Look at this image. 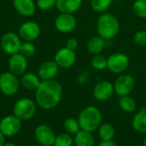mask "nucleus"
Masks as SVG:
<instances>
[{
  "label": "nucleus",
  "mask_w": 146,
  "mask_h": 146,
  "mask_svg": "<svg viewBox=\"0 0 146 146\" xmlns=\"http://www.w3.org/2000/svg\"><path fill=\"white\" fill-rule=\"evenodd\" d=\"M99 146H117V145L113 140H108V141H102L99 144Z\"/></svg>",
  "instance_id": "34"
},
{
  "label": "nucleus",
  "mask_w": 146,
  "mask_h": 146,
  "mask_svg": "<svg viewBox=\"0 0 146 146\" xmlns=\"http://www.w3.org/2000/svg\"><path fill=\"white\" fill-rule=\"evenodd\" d=\"M134 41L138 45L145 46L146 45V31L141 30L138 31L134 34Z\"/></svg>",
  "instance_id": "32"
},
{
  "label": "nucleus",
  "mask_w": 146,
  "mask_h": 146,
  "mask_svg": "<svg viewBox=\"0 0 146 146\" xmlns=\"http://www.w3.org/2000/svg\"><path fill=\"white\" fill-rule=\"evenodd\" d=\"M129 65L128 56L121 52L114 53L108 58V66L109 70L115 74H120L124 72Z\"/></svg>",
  "instance_id": "7"
},
{
  "label": "nucleus",
  "mask_w": 146,
  "mask_h": 146,
  "mask_svg": "<svg viewBox=\"0 0 146 146\" xmlns=\"http://www.w3.org/2000/svg\"><path fill=\"white\" fill-rule=\"evenodd\" d=\"M105 46V39L100 36L92 38L87 43V50L91 54L98 55L99 54Z\"/></svg>",
  "instance_id": "22"
},
{
  "label": "nucleus",
  "mask_w": 146,
  "mask_h": 146,
  "mask_svg": "<svg viewBox=\"0 0 146 146\" xmlns=\"http://www.w3.org/2000/svg\"><path fill=\"white\" fill-rule=\"evenodd\" d=\"M21 128V121L14 115H8L0 121V131L5 137L16 135Z\"/></svg>",
  "instance_id": "8"
},
{
  "label": "nucleus",
  "mask_w": 146,
  "mask_h": 146,
  "mask_svg": "<svg viewBox=\"0 0 146 146\" xmlns=\"http://www.w3.org/2000/svg\"><path fill=\"white\" fill-rule=\"evenodd\" d=\"M15 11L21 16L30 17L34 15L37 5L33 0H13Z\"/></svg>",
  "instance_id": "16"
},
{
  "label": "nucleus",
  "mask_w": 146,
  "mask_h": 146,
  "mask_svg": "<svg viewBox=\"0 0 146 146\" xmlns=\"http://www.w3.org/2000/svg\"><path fill=\"white\" fill-rule=\"evenodd\" d=\"M35 139L40 145L51 146L54 145L56 135L54 131L47 125L42 124L37 127L35 129Z\"/></svg>",
  "instance_id": "14"
},
{
  "label": "nucleus",
  "mask_w": 146,
  "mask_h": 146,
  "mask_svg": "<svg viewBox=\"0 0 146 146\" xmlns=\"http://www.w3.org/2000/svg\"><path fill=\"white\" fill-rule=\"evenodd\" d=\"M112 3V0H91L92 8L97 12H104Z\"/></svg>",
  "instance_id": "27"
},
{
  "label": "nucleus",
  "mask_w": 146,
  "mask_h": 146,
  "mask_svg": "<svg viewBox=\"0 0 146 146\" xmlns=\"http://www.w3.org/2000/svg\"><path fill=\"white\" fill-rule=\"evenodd\" d=\"M102 118V113L97 107L87 106L80 113L78 121L81 130L92 133L100 127Z\"/></svg>",
  "instance_id": "2"
},
{
  "label": "nucleus",
  "mask_w": 146,
  "mask_h": 146,
  "mask_svg": "<svg viewBox=\"0 0 146 146\" xmlns=\"http://www.w3.org/2000/svg\"><path fill=\"white\" fill-rule=\"evenodd\" d=\"M22 44V40L20 38L19 34L8 32L4 33L0 40V45L3 52L11 56L15 53H19L21 45Z\"/></svg>",
  "instance_id": "5"
},
{
  "label": "nucleus",
  "mask_w": 146,
  "mask_h": 146,
  "mask_svg": "<svg viewBox=\"0 0 146 146\" xmlns=\"http://www.w3.org/2000/svg\"><path fill=\"white\" fill-rule=\"evenodd\" d=\"M74 144L76 146H94L95 139L92 133L80 130L74 137Z\"/></svg>",
  "instance_id": "20"
},
{
  "label": "nucleus",
  "mask_w": 146,
  "mask_h": 146,
  "mask_svg": "<svg viewBox=\"0 0 146 146\" xmlns=\"http://www.w3.org/2000/svg\"><path fill=\"white\" fill-rule=\"evenodd\" d=\"M114 92V85L108 80H103L98 83L94 87L93 96L98 101L104 102L109 100L113 96Z\"/></svg>",
  "instance_id": "15"
},
{
  "label": "nucleus",
  "mask_w": 146,
  "mask_h": 146,
  "mask_svg": "<svg viewBox=\"0 0 146 146\" xmlns=\"http://www.w3.org/2000/svg\"><path fill=\"white\" fill-rule=\"evenodd\" d=\"M35 52H36V47L33 42H28V41L22 42L19 53H21L22 56H24L27 58H30L35 55Z\"/></svg>",
  "instance_id": "26"
},
{
  "label": "nucleus",
  "mask_w": 146,
  "mask_h": 146,
  "mask_svg": "<svg viewBox=\"0 0 146 146\" xmlns=\"http://www.w3.org/2000/svg\"><path fill=\"white\" fill-rule=\"evenodd\" d=\"M73 143H74V140L70 134L61 133L56 136L54 146H72Z\"/></svg>",
  "instance_id": "29"
},
{
  "label": "nucleus",
  "mask_w": 146,
  "mask_h": 146,
  "mask_svg": "<svg viewBox=\"0 0 146 146\" xmlns=\"http://www.w3.org/2000/svg\"><path fill=\"white\" fill-rule=\"evenodd\" d=\"M21 76V85L28 91H36L41 82V79L38 77V75L33 73L26 72Z\"/></svg>",
  "instance_id": "19"
},
{
  "label": "nucleus",
  "mask_w": 146,
  "mask_h": 146,
  "mask_svg": "<svg viewBox=\"0 0 146 146\" xmlns=\"http://www.w3.org/2000/svg\"><path fill=\"white\" fill-rule=\"evenodd\" d=\"M38 146H44V145H38Z\"/></svg>",
  "instance_id": "38"
},
{
  "label": "nucleus",
  "mask_w": 146,
  "mask_h": 146,
  "mask_svg": "<svg viewBox=\"0 0 146 146\" xmlns=\"http://www.w3.org/2000/svg\"><path fill=\"white\" fill-rule=\"evenodd\" d=\"M134 85H135L134 78L132 75L126 74L119 76L115 80L114 83V90L115 92L120 97L127 96L133 92L134 88Z\"/></svg>",
  "instance_id": "10"
},
{
  "label": "nucleus",
  "mask_w": 146,
  "mask_h": 146,
  "mask_svg": "<svg viewBox=\"0 0 146 146\" xmlns=\"http://www.w3.org/2000/svg\"><path fill=\"white\" fill-rule=\"evenodd\" d=\"M134 14L141 18H146V0H136L133 5Z\"/></svg>",
  "instance_id": "30"
},
{
  "label": "nucleus",
  "mask_w": 146,
  "mask_h": 146,
  "mask_svg": "<svg viewBox=\"0 0 146 146\" xmlns=\"http://www.w3.org/2000/svg\"><path fill=\"white\" fill-rule=\"evenodd\" d=\"M59 67L55 61L44 62L38 68V75L41 80H53L58 74Z\"/></svg>",
  "instance_id": "17"
},
{
  "label": "nucleus",
  "mask_w": 146,
  "mask_h": 146,
  "mask_svg": "<svg viewBox=\"0 0 146 146\" xmlns=\"http://www.w3.org/2000/svg\"><path fill=\"white\" fill-rule=\"evenodd\" d=\"M82 0H56V7L61 13L73 14L81 6Z\"/></svg>",
  "instance_id": "18"
},
{
  "label": "nucleus",
  "mask_w": 146,
  "mask_h": 146,
  "mask_svg": "<svg viewBox=\"0 0 146 146\" xmlns=\"http://www.w3.org/2000/svg\"><path fill=\"white\" fill-rule=\"evenodd\" d=\"M62 86L54 80H41L35 92L37 104L44 110L56 108L62 99Z\"/></svg>",
  "instance_id": "1"
},
{
  "label": "nucleus",
  "mask_w": 146,
  "mask_h": 146,
  "mask_svg": "<svg viewBox=\"0 0 146 146\" xmlns=\"http://www.w3.org/2000/svg\"><path fill=\"white\" fill-rule=\"evenodd\" d=\"M3 146H18V145H16L15 144H13V143H5Z\"/></svg>",
  "instance_id": "36"
},
{
  "label": "nucleus",
  "mask_w": 146,
  "mask_h": 146,
  "mask_svg": "<svg viewBox=\"0 0 146 146\" xmlns=\"http://www.w3.org/2000/svg\"><path fill=\"white\" fill-rule=\"evenodd\" d=\"M5 144V136L0 131V146H3Z\"/></svg>",
  "instance_id": "35"
},
{
  "label": "nucleus",
  "mask_w": 146,
  "mask_h": 146,
  "mask_svg": "<svg viewBox=\"0 0 146 146\" xmlns=\"http://www.w3.org/2000/svg\"><path fill=\"white\" fill-rule=\"evenodd\" d=\"M66 47L75 51V50L78 47V41H77V39L74 38H71L68 39V41L66 43Z\"/></svg>",
  "instance_id": "33"
},
{
  "label": "nucleus",
  "mask_w": 146,
  "mask_h": 146,
  "mask_svg": "<svg viewBox=\"0 0 146 146\" xmlns=\"http://www.w3.org/2000/svg\"><path fill=\"white\" fill-rule=\"evenodd\" d=\"M77 26L76 18L72 14L61 13L55 20V27L57 31L67 33L74 31Z\"/></svg>",
  "instance_id": "12"
},
{
  "label": "nucleus",
  "mask_w": 146,
  "mask_h": 146,
  "mask_svg": "<svg viewBox=\"0 0 146 146\" xmlns=\"http://www.w3.org/2000/svg\"><path fill=\"white\" fill-rule=\"evenodd\" d=\"M63 126H64V129L67 132V133H68L70 135L71 134L75 135L80 130V127L78 120L72 118V117L67 118L63 123Z\"/></svg>",
  "instance_id": "25"
},
{
  "label": "nucleus",
  "mask_w": 146,
  "mask_h": 146,
  "mask_svg": "<svg viewBox=\"0 0 146 146\" xmlns=\"http://www.w3.org/2000/svg\"><path fill=\"white\" fill-rule=\"evenodd\" d=\"M41 33L40 27L34 21H26L21 25L18 34L21 40L33 42L36 40Z\"/></svg>",
  "instance_id": "9"
},
{
  "label": "nucleus",
  "mask_w": 146,
  "mask_h": 146,
  "mask_svg": "<svg viewBox=\"0 0 146 146\" xmlns=\"http://www.w3.org/2000/svg\"><path fill=\"white\" fill-rule=\"evenodd\" d=\"M98 134L102 141L112 140L115 136V128L110 123H104L98 127Z\"/></svg>",
  "instance_id": "24"
},
{
  "label": "nucleus",
  "mask_w": 146,
  "mask_h": 146,
  "mask_svg": "<svg viewBox=\"0 0 146 146\" xmlns=\"http://www.w3.org/2000/svg\"><path fill=\"white\" fill-rule=\"evenodd\" d=\"M133 129L141 133H146V110L143 109L138 112L133 120Z\"/></svg>",
  "instance_id": "21"
},
{
  "label": "nucleus",
  "mask_w": 146,
  "mask_h": 146,
  "mask_svg": "<svg viewBox=\"0 0 146 146\" xmlns=\"http://www.w3.org/2000/svg\"><path fill=\"white\" fill-rule=\"evenodd\" d=\"M118 104H119V106L121 109V110H123L124 112H127V113L133 112L137 107L136 102L134 101V99L133 98L129 97V95L120 97Z\"/></svg>",
  "instance_id": "23"
},
{
  "label": "nucleus",
  "mask_w": 146,
  "mask_h": 146,
  "mask_svg": "<svg viewBox=\"0 0 146 146\" xmlns=\"http://www.w3.org/2000/svg\"><path fill=\"white\" fill-rule=\"evenodd\" d=\"M8 67L9 72L16 76L22 75L26 73L27 68V58L22 56L21 53H15L9 56Z\"/></svg>",
  "instance_id": "13"
},
{
  "label": "nucleus",
  "mask_w": 146,
  "mask_h": 146,
  "mask_svg": "<svg viewBox=\"0 0 146 146\" xmlns=\"http://www.w3.org/2000/svg\"><path fill=\"white\" fill-rule=\"evenodd\" d=\"M36 5L41 10H49L56 6V0H37Z\"/></svg>",
  "instance_id": "31"
},
{
  "label": "nucleus",
  "mask_w": 146,
  "mask_h": 146,
  "mask_svg": "<svg viewBox=\"0 0 146 146\" xmlns=\"http://www.w3.org/2000/svg\"><path fill=\"white\" fill-rule=\"evenodd\" d=\"M36 106L30 98H21L15 102L13 107L14 115L21 121H28L32 119L35 114Z\"/></svg>",
  "instance_id": "4"
},
{
  "label": "nucleus",
  "mask_w": 146,
  "mask_h": 146,
  "mask_svg": "<svg viewBox=\"0 0 146 146\" xmlns=\"http://www.w3.org/2000/svg\"><path fill=\"white\" fill-rule=\"evenodd\" d=\"M20 80L11 72H4L0 74V91L6 96L15 95L20 87Z\"/></svg>",
  "instance_id": "6"
},
{
  "label": "nucleus",
  "mask_w": 146,
  "mask_h": 146,
  "mask_svg": "<svg viewBox=\"0 0 146 146\" xmlns=\"http://www.w3.org/2000/svg\"><path fill=\"white\" fill-rule=\"evenodd\" d=\"M92 65L97 70H104L108 66V58L102 55H95L92 59Z\"/></svg>",
  "instance_id": "28"
},
{
  "label": "nucleus",
  "mask_w": 146,
  "mask_h": 146,
  "mask_svg": "<svg viewBox=\"0 0 146 146\" xmlns=\"http://www.w3.org/2000/svg\"><path fill=\"white\" fill-rule=\"evenodd\" d=\"M54 61L62 68H68L72 67L76 61V54L74 50H72L67 47L61 48L55 55Z\"/></svg>",
  "instance_id": "11"
},
{
  "label": "nucleus",
  "mask_w": 146,
  "mask_h": 146,
  "mask_svg": "<svg viewBox=\"0 0 146 146\" xmlns=\"http://www.w3.org/2000/svg\"><path fill=\"white\" fill-rule=\"evenodd\" d=\"M97 30L99 36L104 39H111L115 38L120 31L119 21L112 14H103L98 19Z\"/></svg>",
  "instance_id": "3"
},
{
  "label": "nucleus",
  "mask_w": 146,
  "mask_h": 146,
  "mask_svg": "<svg viewBox=\"0 0 146 146\" xmlns=\"http://www.w3.org/2000/svg\"><path fill=\"white\" fill-rule=\"evenodd\" d=\"M144 146H146V135L145 139H144Z\"/></svg>",
  "instance_id": "37"
}]
</instances>
